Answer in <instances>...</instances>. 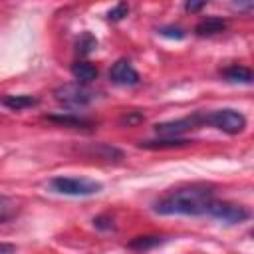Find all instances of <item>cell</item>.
Here are the masks:
<instances>
[{"instance_id": "6da1fadb", "label": "cell", "mask_w": 254, "mask_h": 254, "mask_svg": "<svg viewBox=\"0 0 254 254\" xmlns=\"http://www.w3.org/2000/svg\"><path fill=\"white\" fill-rule=\"evenodd\" d=\"M214 200V190L206 185H187L169 190L159 200L153 202V210L163 216L185 214V216H198L206 214L208 204Z\"/></svg>"}, {"instance_id": "7a4b0ae2", "label": "cell", "mask_w": 254, "mask_h": 254, "mask_svg": "<svg viewBox=\"0 0 254 254\" xmlns=\"http://www.w3.org/2000/svg\"><path fill=\"white\" fill-rule=\"evenodd\" d=\"M202 125L216 127L222 133L236 135L246 127V117L236 109H216V111H200Z\"/></svg>"}, {"instance_id": "3957f363", "label": "cell", "mask_w": 254, "mask_h": 254, "mask_svg": "<svg viewBox=\"0 0 254 254\" xmlns=\"http://www.w3.org/2000/svg\"><path fill=\"white\" fill-rule=\"evenodd\" d=\"M48 187L50 190L58 194H67V196H91L103 189L101 183L83 179V177H54L48 183Z\"/></svg>"}, {"instance_id": "277c9868", "label": "cell", "mask_w": 254, "mask_h": 254, "mask_svg": "<svg viewBox=\"0 0 254 254\" xmlns=\"http://www.w3.org/2000/svg\"><path fill=\"white\" fill-rule=\"evenodd\" d=\"M54 97H56V101H60L62 105H67V107H85L93 101L95 93L75 81V83H64V85L56 87Z\"/></svg>"}, {"instance_id": "5b68a950", "label": "cell", "mask_w": 254, "mask_h": 254, "mask_svg": "<svg viewBox=\"0 0 254 254\" xmlns=\"http://www.w3.org/2000/svg\"><path fill=\"white\" fill-rule=\"evenodd\" d=\"M206 214L226 224H236V222H244L250 218V210L246 206L234 204V202H220V200H212L208 204Z\"/></svg>"}, {"instance_id": "8992f818", "label": "cell", "mask_w": 254, "mask_h": 254, "mask_svg": "<svg viewBox=\"0 0 254 254\" xmlns=\"http://www.w3.org/2000/svg\"><path fill=\"white\" fill-rule=\"evenodd\" d=\"M196 127H202V119H200V111L189 115V117H183V119H175V121H163V123H157L153 129L159 137H181L185 135L187 131L190 129H196Z\"/></svg>"}, {"instance_id": "52a82bcc", "label": "cell", "mask_w": 254, "mask_h": 254, "mask_svg": "<svg viewBox=\"0 0 254 254\" xmlns=\"http://www.w3.org/2000/svg\"><path fill=\"white\" fill-rule=\"evenodd\" d=\"M109 79L117 85H137L139 73L129 60H117L109 69Z\"/></svg>"}, {"instance_id": "ba28073f", "label": "cell", "mask_w": 254, "mask_h": 254, "mask_svg": "<svg viewBox=\"0 0 254 254\" xmlns=\"http://www.w3.org/2000/svg\"><path fill=\"white\" fill-rule=\"evenodd\" d=\"M224 30H226V20L218 18V16H208V18L200 20L194 26V34L196 36H214V34H220Z\"/></svg>"}, {"instance_id": "9c48e42d", "label": "cell", "mask_w": 254, "mask_h": 254, "mask_svg": "<svg viewBox=\"0 0 254 254\" xmlns=\"http://www.w3.org/2000/svg\"><path fill=\"white\" fill-rule=\"evenodd\" d=\"M192 141L183 139V137H159L155 141H141L139 147L143 149H177V147H187Z\"/></svg>"}, {"instance_id": "30bf717a", "label": "cell", "mask_w": 254, "mask_h": 254, "mask_svg": "<svg viewBox=\"0 0 254 254\" xmlns=\"http://www.w3.org/2000/svg\"><path fill=\"white\" fill-rule=\"evenodd\" d=\"M97 67L93 65V64H89V62H75L73 65H71V75L77 79V83H89V81H93V79H97Z\"/></svg>"}, {"instance_id": "8fae6325", "label": "cell", "mask_w": 254, "mask_h": 254, "mask_svg": "<svg viewBox=\"0 0 254 254\" xmlns=\"http://www.w3.org/2000/svg\"><path fill=\"white\" fill-rule=\"evenodd\" d=\"M0 103L4 107H8L10 111H22V109L38 105V97H32V95H4V97H0Z\"/></svg>"}, {"instance_id": "7c38bea8", "label": "cell", "mask_w": 254, "mask_h": 254, "mask_svg": "<svg viewBox=\"0 0 254 254\" xmlns=\"http://www.w3.org/2000/svg\"><path fill=\"white\" fill-rule=\"evenodd\" d=\"M222 75L230 83H252V71L246 65H240V64H234V65L222 69Z\"/></svg>"}, {"instance_id": "4fadbf2b", "label": "cell", "mask_w": 254, "mask_h": 254, "mask_svg": "<svg viewBox=\"0 0 254 254\" xmlns=\"http://www.w3.org/2000/svg\"><path fill=\"white\" fill-rule=\"evenodd\" d=\"M48 121H54L64 127H73V129H87L91 127V121L85 117H77L73 113H64V115H48Z\"/></svg>"}, {"instance_id": "5bb4252c", "label": "cell", "mask_w": 254, "mask_h": 254, "mask_svg": "<svg viewBox=\"0 0 254 254\" xmlns=\"http://www.w3.org/2000/svg\"><path fill=\"white\" fill-rule=\"evenodd\" d=\"M165 242V236H135L127 246L131 250H137V252H145V250H151L159 244Z\"/></svg>"}, {"instance_id": "9a60e30c", "label": "cell", "mask_w": 254, "mask_h": 254, "mask_svg": "<svg viewBox=\"0 0 254 254\" xmlns=\"http://www.w3.org/2000/svg\"><path fill=\"white\" fill-rule=\"evenodd\" d=\"M16 210H18L16 202H14L12 198H8V196L0 194V224L8 222V220L16 214Z\"/></svg>"}, {"instance_id": "2e32d148", "label": "cell", "mask_w": 254, "mask_h": 254, "mask_svg": "<svg viewBox=\"0 0 254 254\" xmlns=\"http://www.w3.org/2000/svg\"><path fill=\"white\" fill-rule=\"evenodd\" d=\"M97 46V40L89 34V32H85V34H81V38L77 40V44H75V50H77V54L79 56H87L89 52H93V48Z\"/></svg>"}, {"instance_id": "e0dca14e", "label": "cell", "mask_w": 254, "mask_h": 254, "mask_svg": "<svg viewBox=\"0 0 254 254\" xmlns=\"http://www.w3.org/2000/svg\"><path fill=\"white\" fill-rule=\"evenodd\" d=\"M91 151H93L97 157L105 159V161H111V159H121V157H123V153H121L119 149L111 147V145H97V147H93Z\"/></svg>"}, {"instance_id": "ac0fdd59", "label": "cell", "mask_w": 254, "mask_h": 254, "mask_svg": "<svg viewBox=\"0 0 254 254\" xmlns=\"http://www.w3.org/2000/svg\"><path fill=\"white\" fill-rule=\"evenodd\" d=\"M159 34L165 36V38H173V40H183L187 36V32L179 26H165V28H159Z\"/></svg>"}, {"instance_id": "d6986e66", "label": "cell", "mask_w": 254, "mask_h": 254, "mask_svg": "<svg viewBox=\"0 0 254 254\" xmlns=\"http://www.w3.org/2000/svg\"><path fill=\"white\" fill-rule=\"evenodd\" d=\"M127 12H129V6H127L125 2H119L117 6H113V8L107 12V18L113 20V22H117V20H123V18L127 16Z\"/></svg>"}, {"instance_id": "ffe728a7", "label": "cell", "mask_w": 254, "mask_h": 254, "mask_svg": "<svg viewBox=\"0 0 254 254\" xmlns=\"http://www.w3.org/2000/svg\"><path fill=\"white\" fill-rule=\"evenodd\" d=\"M93 226L99 228V230H113L115 224H113V218L109 214H99L93 218Z\"/></svg>"}, {"instance_id": "44dd1931", "label": "cell", "mask_w": 254, "mask_h": 254, "mask_svg": "<svg viewBox=\"0 0 254 254\" xmlns=\"http://www.w3.org/2000/svg\"><path fill=\"white\" fill-rule=\"evenodd\" d=\"M145 117L141 115V113H137V111H129L127 115H123L121 117V123L123 125H127V127H133V125H137V123H141Z\"/></svg>"}, {"instance_id": "7402d4cb", "label": "cell", "mask_w": 254, "mask_h": 254, "mask_svg": "<svg viewBox=\"0 0 254 254\" xmlns=\"http://www.w3.org/2000/svg\"><path fill=\"white\" fill-rule=\"evenodd\" d=\"M204 6H206V2H187L185 4V10L187 12H196V10L204 8Z\"/></svg>"}, {"instance_id": "603a6c76", "label": "cell", "mask_w": 254, "mask_h": 254, "mask_svg": "<svg viewBox=\"0 0 254 254\" xmlns=\"http://www.w3.org/2000/svg\"><path fill=\"white\" fill-rule=\"evenodd\" d=\"M14 252H16V246L14 244L0 242V254H14Z\"/></svg>"}]
</instances>
